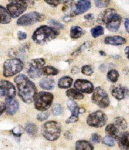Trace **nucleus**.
<instances>
[{
	"mask_svg": "<svg viewBox=\"0 0 129 150\" xmlns=\"http://www.w3.org/2000/svg\"><path fill=\"white\" fill-rule=\"evenodd\" d=\"M18 88V96L23 102L30 103L34 101L36 96L37 88L35 83L24 74H19L14 78Z\"/></svg>",
	"mask_w": 129,
	"mask_h": 150,
	"instance_id": "f257e3e1",
	"label": "nucleus"
},
{
	"mask_svg": "<svg viewBox=\"0 0 129 150\" xmlns=\"http://www.w3.org/2000/svg\"><path fill=\"white\" fill-rule=\"evenodd\" d=\"M59 35L60 31L57 28L43 25L35 30L32 35V39L36 44L43 45L56 38Z\"/></svg>",
	"mask_w": 129,
	"mask_h": 150,
	"instance_id": "f03ea898",
	"label": "nucleus"
},
{
	"mask_svg": "<svg viewBox=\"0 0 129 150\" xmlns=\"http://www.w3.org/2000/svg\"><path fill=\"white\" fill-rule=\"evenodd\" d=\"M42 134L48 141H55L60 137L61 125L56 121H48L42 126Z\"/></svg>",
	"mask_w": 129,
	"mask_h": 150,
	"instance_id": "7ed1b4c3",
	"label": "nucleus"
},
{
	"mask_svg": "<svg viewBox=\"0 0 129 150\" xmlns=\"http://www.w3.org/2000/svg\"><path fill=\"white\" fill-rule=\"evenodd\" d=\"M53 94L50 92L40 91L36 94L34 99L35 108L40 111H45L51 106Z\"/></svg>",
	"mask_w": 129,
	"mask_h": 150,
	"instance_id": "20e7f679",
	"label": "nucleus"
},
{
	"mask_svg": "<svg viewBox=\"0 0 129 150\" xmlns=\"http://www.w3.org/2000/svg\"><path fill=\"white\" fill-rule=\"evenodd\" d=\"M23 68V62L18 58L6 59L3 66V75L5 77L13 76L19 73Z\"/></svg>",
	"mask_w": 129,
	"mask_h": 150,
	"instance_id": "39448f33",
	"label": "nucleus"
},
{
	"mask_svg": "<svg viewBox=\"0 0 129 150\" xmlns=\"http://www.w3.org/2000/svg\"><path fill=\"white\" fill-rule=\"evenodd\" d=\"M29 0H9L6 10L12 18H17L27 9Z\"/></svg>",
	"mask_w": 129,
	"mask_h": 150,
	"instance_id": "423d86ee",
	"label": "nucleus"
},
{
	"mask_svg": "<svg viewBox=\"0 0 129 150\" xmlns=\"http://www.w3.org/2000/svg\"><path fill=\"white\" fill-rule=\"evenodd\" d=\"M45 59L43 58L33 59L27 64L26 71L31 79H36L42 75V69L45 65Z\"/></svg>",
	"mask_w": 129,
	"mask_h": 150,
	"instance_id": "0eeeda50",
	"label": "nucleus"
},
{
	"mask_svg": "<svg viewBox=\"0 0 129 150\" xmlns=\"http://www.w3.org/2000/svg\"><path fill=\"white\" fill-rule=\"evenodd\" d=\"M91 101L101 108H106L110 104V100L106 91L103 88L96 87L93 91Z\"/></svg>",
	"mask_w": 129,
	"mask_h": 150,
	"instance_id": "6e6552de",
	"label": "nucleus"
},
{
	"mask_svg": "<svg viewBox=\"0 0 129 150\" xmlns=\"http://www.w3.org/2000/svg\"><path fill=\"white\" fill-rule=\"evenodd\" d=\"M107 122V116L101 110L91 112L86 119V123L89 126L93 127H101L106 125Z\"/></svg>",
	"mask_w": 129,
	"mask_h": 150,
	"instance_id": "1a4fd4ad",
	"label": "nucleus"
},
{
	"mask_svg": "<svg viewBox=\"0 0 129 150\" xmlns=\"http://www.w3.org/2000/svg\"><path fill=\"white\" fill-rule=\"evenodd\" d=\"M43 19V16L41 13L36 12V11H32L19 17L17 20V25L20 26H28V25L38 23Z\"/></svg>",
	"mask_w": 129,
	"mask_h": 150,
	"instance_id": "9d476101",
	"label": "nucleus"
},
{
	"mask_svg": "<svg viewBox=\"0 0 129 150\" xmlns=\"http://www.w3.org/2000/svg\"><path fill=\"white\" fill-rule=\"evenodd\" d=\"M16 90L12 83L6 80L0 81V96L6 97V98H14Z\"/></svg>",
	"mask_w": 129,
	"mask_h": 150,
	"instance_id": "9b49d317",
	"label": "nucleus"
},
{
	"mask_svg": "<svg viewBox=\"0 0 129 150\" xmlns=\"http://www.w3.org/2000/svg\"><path fill=\"white\" fill-rule=\"evenodd\" d=\"M74 87L81 93H91L94 90L93 83L86 79H77L74 83Z\"/></svg>",
	"mask_w": 129,
	"mask_h": 150,
	"instance_id": "f8f14e48",
	"label": "nucleus"
},
{
	"mask_svg": "<svg viewBox=\"0 0 129 150\" xmlns=\"http://www.w3.org/2000/svg\"><path fill=\"white\" fill-rule=\"evenodd\" d=\"M67 108L71 112V116L66 120V123H74L78 120L79 114V107L77 103L74 101V100L69 99L67 103Z\"/></svg>",
	"mask_w": 129,
	"mask_h": 150,
	"instance_id": "ddd939ff",
	"label": "nucleus"
},
{
	"mask_svg": "<svg viewBox=\"0 0 129 150\" xmlns=\"http://www.w3.org/2000/svg\"><path fill=\"white\" fill-rule=\"evenodd\" d=\"M112 96L118 100L124 99L128 95V88L121 85L112 86L111 88Z\"/></svg>",
	"mask_w": 129,
	"mask_h": 150,
	"instance_id": "4468645a",
	"label": "nucleus"
},
{
	"mask_svg": "<svg viewBox=\"0 0 129 150\" xmlns=\"http://www.w3.org/2000/svg\"><path fill=\"white\" fill-rule=\"evenodd\" d=\"M5 112L9 115H14L19 108V103L14 98H6L4 101Z\"/></svg>",
	"mask_w": 129,
	"mask_h": 150,
	"instance_id": "2eb2a0df",
	"label": "nucleus"
},
{
	"mask_svg": "<svg viewBox=\"0 0 129 150\" xmlns=\"http://www.w3.org/2000/svg\"><path fill=\"white\" fill-rule=\"evenodd\" d=\"M117 12L114 8H107L104 10L99 15L97 18V23L99 24H105L108 23L111 20V18L116 14Z\"/></svg>",
	"mask_w": 129,
	"mask_h": 150,
	"instance_id": "dca6fc26",
	"label": "nucleus"
},
{
	"mask_svg": "<svg viewBox=\"0 0 129 150\" xmlns=\"http://www.w3.org/2000/svg\"><path fill=\"white\" fill-rule=\"evenodd\" d=\"M121 21V16H120L118 13H116V14L111 18V20L106 24V28L111 32L118 31L120 28Z\"/></svg>",
	"mask_w": 129,
	"mask_h": 150,
	"instance_id": "f3484780",
	"label": "nucleus"
},
{
	"mask_svg": "<svg viewBox=\"0 0 129 150\" xmlns=\"http://www.w3.org/2000/svg\"><path fill=\"white\" fill-rule=\"evenodd\" d=\"M90 0H78L75 5V13L77 15L82 14L86 12L91 8Z\"/></svg>",
	"mask_w": 129,
	"mask_h": 150,
	"instance_id": "a211bd4d",
	"label": "nucleus"
},
{
	"mask_svg": "<svg viewBox=\"0 0 129 150\" xmlns=\"http://www.w3.org/2000/svg\"><path fill=\"white\" fill-rule=\"evenodd\" d=\"M75 5L73 0H67L64 2L62 11L65 13V16L74 17L76 16L75 13Z\"/></svg>",
	"mask_w": 129,
	"mask_h": 150,
	"instance_id": "6ab92c4d",
	"label": "nucleus"
},
{
	"mask_svg": "<svg viewBox=\"0 0 129 150\" xmlns=\"http://www.w3.org/2000/svg\"><path fill=\"white\" fill-rule=\"evenodd\" d=\"M126 39L119 35H113L108 36L104 39V43L106 45H111L115 46L122 45L126 43Z\"/></svg>",
	"mask_w": 129,
	"mask_h": 150,
	"instance_id": "aec40b11",
	"label": "nucleus"
},
{
	"mask_svg": "<svg viewBox=\"0 0 129 150\" xmlns=\"http://www.w3.org/2000/svg\"><path fill=\"white\" fill-rule=\"evenodd\" d=\"M117 141L120 149L129 150V132H124L120 134Z\"/></svg>",
	"mask_w": 129,
	"mask_h": 150,
	"instance_id": "412c9836",
	"label": "nucleus"
},
{
	"mask_svg": "<svg viewBox=\"0 0 129 150\" xmlns=\"http://www.w3.org/2000/svg\"><path fill=\"white\" fill-rule=\"evenodd\" d=\"M105 132L107 134V135L110 136V137H111L113 139H116V140H118L120 134L119 129L114 124H108L105 128Z\"/></svg>",
	"mask_w": 129,
	"mask_h": 150,
	"instance_id": "4be33fe9",
	"label": "nucleus"
},
{
	"mask_svg": "<svg viewBox=\"0 0 129 150\" xmlns=\"http://www.w3.org/2000/svg\"><path fill=\"white\" fill-rule=\"evenodd\" d=\"M40 88L45 90H52L55 88V83L54 79L51 78H43L40 81L39 83Z\"/></svg>",
	"mask_w": 129,
	"mask_h": 150,
	"instance_id": "5701e85b",
	"label": "nucleus"
},
{
	"mask_svg": "<svg viewBox=\"0 0 129 150\" xmlns=\"http://www.w3.org/2000/svg\"><path fill=\"white\" fill-rule=\"evenodd\" d=\"M11 16L9 12L4 6L0 5V23L1 24H7L11 21Z\"/></svg>",
	"mask_w": 129,
	"mask_h": 150,
	"instance_id": "b1692460",
	"label": "nucleus"
},
{
	"mask_svg": "<svg viewBox=\"0 0 129 150\" xmlns=\"http://www.w3.org/2000/svg\"><path fill=\"white\" fill-rule=\"evenodd\" d=\"M84 30L81 28L80 26L78 25H73L70 28L69 30V35H70L71 38L72 39H78L82 35L84 34Z\"/></svg>",
	"mask_w": 129,
	"mask_h": 150,
	"instance_id": "393cba45",
	"label": "nucleus"
},
{
	"mask_svg": "<svg viewBox=\"0 0 129 150\" xmlns=\"http://www.w3.org/2000/svg\"><path fill=\"white\" fill-rule=\"evenodd\" d=\"M73 79L69 76H64L59 79L57 86L60 88H68L72 86Z\"/></svg>",
	"mask_w": 129,
	"mask_h": 150,
	"instance_id": "a878e982",
	"label": "nucleus"
},
{
	"mask_svg": "<svg viewBox=\"0 0 129 150\" xmlns=\"http://www.w3.org/2000/svg\"><path fill=\"white\" fill-rule=\"evenodd\" d=\"M76 150H94V146L86 140H79L75 143Z\"/></svg>",
	"mask_w": 129,
	"mask_h": 150,
	"instance_id": "bb28decb",
	"label": "nucleus"
},
{
	"mask_svg": "<svg viewBox=\"0 0 129 150\" xmlns=\"http://www.w3.org/2000/svg\"><path fill=\"white\" fill-rule=\"evenodd\" d=\"M66 95L72 100H82L84 98V95L74 88H69L66 91Z\"/></svg>",
	"mask_w": 129,
	"mask_h": 150,
	"instance_id": "cd10ccee",
	"label": "nucleus"
},
{
	"mask_svg": "<svg viewBox=\"0 0 129 150\" xmlns=\"http://www.w3.org/2000/svg\"><path fill=\"white\" fill-rule=\"evenodd\" d=\"M58 69L52 66H45L42 69V74L46 75V76H54L58 74Z\"/></svg>",
	"mask_w": 129,
	"mask_h": 150,
	"instance_id": "c85d7f7f",
	"label": "nucleus"
},
{
	"mask_svg": "<svg viewBox=\"0 0 129 150\" xmlns=\"http://www.w3.org/2000/svg\"><path fill=\"white\" fill-rule=\"evenodd\" d=\"M114 125L120 129H125L128 127V123L126 120L122 117H116L114 119Z\"/></svg>",
	"mask_w": 129,
	"mask_h": 150,
	"instance_id": "c756f323",
	"label": "nucleus"
},
{
	"mask_svg": "<svg viewBox=\"0 0 129 150\" xmlns=\"http://www.w3.org/2000/svg\"><path fill=\"white\" fill-rule=\"evenodd\" d=\"M25 131L29 134L30 136L32 137H35L37 134V131H38V128H37L36 125L33 123H28L25 126Z\"/></svg>",
	"mask_w": 129,
	"mask_h": 150,
	"instance_id": "7c9ffc66",
	"label": "nucleus"
},
{
	"mask_svg": "<svg viewBox=\"0 0 129 150\" xmlns=\"http://www.w3.org/2000/svg\"><path fill=\"white\" fill-rule=\"evenodd\" d=\"M106 76L108 81L112 83H116L119 77V73L116 69H111L108 71Z\"/></svg>",
	"mask_w": 129,
	"mask_h": 150,
	"instance_id": "2f4dec72",
	"label": "nucleus"
},
{
	"mask_svg": "<svg viewBox=\"0 0 129 150\" xmlns=\"http://www.w3.org/2000/svg\"><path fill=\"white\" fill-rule=\"evenodd\" d=\"M91 33L93 38L101 36V35H102L104 33V28H103L102 25H97V26L91 28Z\"/></svg>",
	"mask_w": 129,
	"mask_h": 150,
	"instance_id": "473e14b6",
	"label": "nucleus"
},
{
	"mask_svg": "<svg viewBox=\"0 0 129 150\" xmlns=\"http://www.w3.org/2000/svg\"><path fill=\"white\" fill-rule=\"evenodd\" d=\"M111 1L110 0H94L95 5L98 8H105L108 6Z\"/></svg>",
	"mask_w": 129,
	"mask_h": 150,
	"instance_id": "72a5a7b5",
	"label": "nucleus"
},
{
	"mask_svg": "<svg viewBox=\"0 0 129 150\" xmlns=\"http://www.w3.org/2000/svg\"><path fill=\"white\" fill-rule=\"evenodd\" d=\"M52 112L54 115H60L63 112V108H62V106L60 104L56 103V104H54L53 106H52Z\"/></svg>",
	"mask_w": 129,
	"mask_h": 150,
	"instance_id": "f704fd0d",
	"label": "nucleus"
},
{
	"mask_svg": "<svg viewBox=\"0 0 129 150\" xmlns=\"http://www.w3.org/2000/svg\"><path fill=\"white\" fill-rule=\"evenodd\" d=\"M81 71L83 74L86 75V76H90L93 74L94 70L91 65H84L81 69Z\"/></svg>",
	"mask_w": 129,
	"mask_h": 150,
	"instance_id": "c9c22d12",
	"label": "nucleus"
},
{
	"mask_svg": "<svg viewBox=\"0 0 129 150\" xmlns=\"http://www.w3.org/2000/svg\"><path fill=\"white\" fill-rule=\"evenodd\" d=\"M48 24H50L52 27L57 28V29H59V28H60V29H63L64 28V25L62 24V23H61L60 22L56 21L55 19H49Z\"/></svg>",
	"mask_w": 129,
	"mask_h": 150,
	"instance_id": "e433bc0d",
	"label": "nucleus"
},
{
	"mask_svg": "<svg viewBox=\"0 0 129 150\" xmlns=\"http://www.w3.org/2000/svg\"><path fill=\"white\" fill-rule=\"evenodd\" d=\"M102 142L103 144H106V145H107L108 146H113L115 145L114 139L108 135L105 136V137L103 138Z\"/></svg>",
	"mask_w": 129,
	"mask_h": 150,
	"instance_id": "4c0bfd02",
	"label": "nucleus"
},
{
	"mask_svg": "<svg viewBox=\"0 0 129 150\" xmlns=\"http://www.w3.org/2000/svg\"><path fill=\"white\" fill-rule=\"evenodd\" d=\"M50 116V113L48 112H42L38 114L37 115V119L39 121H44L47 120L48 118V117Z\"/></svg>",
	"mask_w": 129,
	"mask_h": 150,
	"instance_id": "58836bf2",
	"label": "nucleus"
},
{
	"mask_svg": "<svg viewBox=\"0 0 129 150\" xmlns=\"http://www.w3.org/2000/svg\"><path fill=\"white\" fill-rule=\"evenodd\" d=\"M13 136L16 137H20L22 134V130L21 127H16L11 131Z\"/></svg>",
	"mask_w": 129,
	"mask_h": 150,
	"instance_id": "ea45409f",
	"label": "nucleus"
},
{
	"mask_svg": "<svg viewBox=\"0 0 129 150\" xmlns=\"http://www.w3.org/2000/svg\"><path fill=\"white\" fill-rule=\"evenodd\" d=\"M91 140H92L94 143H99L101 140V136H100L99 134H98L96 133H94V134H91Z\"/></svg>",
	"mask_w": 129,
	"mask_h": 150,
	"instance_id": "a19ab883",
	"label": "nucleus"
},
{
	"mask_svg": "<svg viewBox=\"0 0 129 150\" xmlns=\"http://www.w3.org/2000/svg\"><path fill=\"white\" fill-rule=\"evenodd\" d=\"M45 1L47 4L50 5V6H53V7H56V6L60 4L58 0H45Z\"/></svg>",
	"mask_w": 129,
	"mask_h": 150,
	"instance_id": "79ce46f5",
	"label": "nucleus"
},
{
	"mask_svg": "<svg viewBox=\"0 0 129 150\" xmlns=\"http://www.w3.org/2000/svg\"><path fill=\"white\" fill-rule=\"evenodd\" d=\"M17 35H18V40H25V39H26L27 38V34L25 33V32L18 31Z\"/></svg>",
	"mask_w": 129,
	"mask_h": 150,
	"instance_id": "37998d69",
	"label": "nucleus"
},
{
	"mask_svg": "<svg viewBox=\"0 0 129 150\" xmlns=\"http://www.w3.org/2000/svg\"><path fill=\"white\" fill-rule=\"evenodd\" d=\"M124 25L126 31L129 33V18H125L124 21Z\"/></svg>",
	"mask_w": 129,
	"mask_h": 150,
	"instance_id": "c03bdc74",
	"label": "nucleus"
},
{
	"mask_svg": "<svg viewBox=\"0 0 129 150\" xmlns=\"http://www.w3.org/2000/svg\"><path fill=\"white\" fill-rule=\"evenodd\" d=\"M5 111V105L4 103L0 101V115Z\"/></svg>",
	"mask_w": 129,
	"mask_h": 150,
	"instance_id": "a18cd8bd",
	"label": "nucleus"
},
{
	"mask_svg": "<svg viewBox=\"0 0 129 150\" xmlns=\"http://www.w3.org/2000/svg\"><path fill=\"white\" fill-rule=\"evenodd\" d=\"M84 18L86 20H92L94 19V15H93L92 13H89V14L86 15V16H84Z\"/></svg>",
	"mask_w": 129,
	"mask_h": 150,
	"instance_id": "49530a36",
	"label": "nucleus"
},
{
	"mask_svg": "<svg viewBox=\"0 0 129 150\" xmlns=\"http://www.w3.org/2000/svg\"><path fill=\"white\" fill-rule=\"evenodd\" d=\"M79 69L77 67H72V71H72V73L73 74H77L78 72H79Z\"/></svg>",
	"mask_w": 129,
	"mask_h": 150,
	"instance_id": "de8ad7c7",
	"label": "nucleus"
},
{
	"mask_svg": "<svg viewBox=\"0 0 129 150\" xmlns=\"http://www.w3.org/2000/svg\"><path fill=\"white\" fill-rule=\"evenodd\" d=\"M125 54H126V56H127V57H128V59H129V46H128V47H125Z\"/></svg>",
	"mask_w": 129,
	"mask_h": 150,
	"instance_id": "09e8293b",
	"label": "nucleus"
},
{
	"mask_svg": "<svg viewBox=\"0 0 129 150\" xmlns=\"http://www.w3.org/2000/svg\"><path fill=\"white\" fill-rule=\"evenodd\" d=\"M85 112V109L84 108H79V114L84 113Z\"/></svg>",
	"mask_w": 129,
	"mask_h": 150,
	"instance_id": "8fccbe9b",
	"label": "nucleus"
},
{
	"mask_svg": "<svg viewBox=\"0 0 129 150\" xmlns=\"http://www.w3.org/2000/svg\"><path fill=\"white\" fill-rule=\"evenodd\" d=\"M99 54H101V56H106V52H103V51H102V50H100V51H99Z\"/></svg>",
	"mask_w": 129,
	"mask_h": 150,
	"instance_id": "3c124183",
	"label": "nucleus"
},
{
	"mask_svg": "<svg viewBox=\"0 0 129 150\" xmlns=\"http://www.w3.org/2000/svg\"><path fill=\"white\" fill-rule=\"evenodd\" d=\"M65 1H67V0H58V1H59V3H60V4H62V3H64Z\"/></svg>",
	"mask_w": 129,
	"mask_h": 150,
	"instance_id": "603ef678",
	"label": "nucleus"
},
{
	"mask_svg": "<svg viewBox=\"0 0 129 150\" xmlns=\"http://www.w3.org/2000/svg\"><path fill=\"white\" fill-rule=\"evenodd\" d=\"M0 81H1V79H0Z\"/></svg>",
	"mask_w": 129,
	"mask_h": 150,
	"instance_id": "864d4df0",
	"label": "nucleus"
}]
</instances>
